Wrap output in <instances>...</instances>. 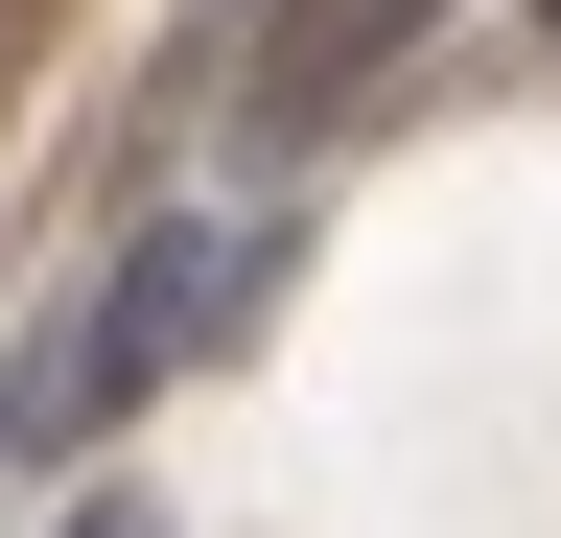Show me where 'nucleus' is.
Segmentation results:
<instances>
[{"instance_id":"obj_1","label":"nucleus","mask_w":561,"mask_h":538,"mask_svg":"<svg viewBox=\"0 0 561 538\" xmlns=\"http://www.w3.org/2000/svg\"><path fill=\"white\" fill-rule=\"evenodd\" d=\"M234 305H257V234H140L117 282L70 305L24 375H0V445H24V468H70L94 422H140V398H164L187 352H234Z\"/></svg>"},{"instance_id":"obj_4","label":"nucleus","mask_w":561,"mask_h":538,"mask_svg":"<svg viewBox=\"0 0 561 538\" xmlns=\"http://www.w3.org/2000/svg\"><path fill=\"white\" fill-rule=\"evenodd\" d=\"M538 24H561V0H538Z\"/></svg>"},{"instance_id":"obj_3","label":"nucleus","mask_w":561,"mask_h":538,"mask_svg":"<svg viewBox=\"0 0 561 538\" xmlns=\"http://www.w3.org/2000/svg\"><path fill=\"white\" fill-rule=\"evenodd\" d=\"M70 538H140V515H70Z\"/></svg>"},{"instance_id":"obj_2","label":"nucleus","mask_w":561,"mask_h":538,"mask_svg":"<svg viewBox=\"0 0 561 538\" xmlns=\"http://www.w3.org/2000/svg\"><path fill=\"white\" fill-rule=\"evenodd\" d=\"M445 24V0H305L280 24V71H257V141H328V117H375V71Z\"/></svg>"}]
</instances>
